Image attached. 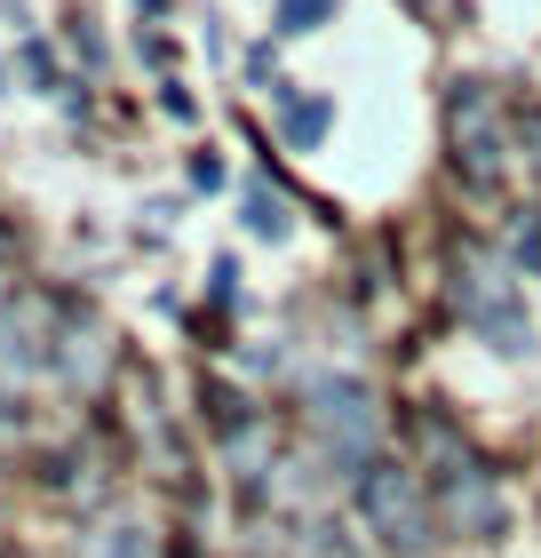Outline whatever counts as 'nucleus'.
<instances>
[{
	"mask_svg": "<svg viewBox=\"0 0 541 558\" xmlns=\"http://www.w3.org/2000/svg\"><path fill=\"white\" fill-rule=\"evenodd\" d=\"M462 319L485 351L502 360H533V303H526V279H509L502 264H470L462 271Z\"/></svg>",
	"mask_w": 541,
	"mask_h": 558,
	"instance_id": "obj_1",
	"label": "nucleus"
},
{
	"mask_svg": "<svg viewBox=\"0 0 541 558\" xmlns=\"http://www.w3.org/2000/svg\"><path fill=\"white\" fill-rule=\"evenodd\" d=\"M358 502H367V519L382 526V543H406V550L422 543V511H415V495H406V478H398V471H367Z\"/></svg>",
	"mask_w": 541,
	"mask_h": 558,
	"instance_id": "obj_2",
	"label": "nucleus"
},
{
	"mask_svg": "<svg viewBox=\"0 0 541 558\" xmlns=\"http://www.w3.org/2000/svg\"><path fill=\"white\" fill-rule=\"evenodd\" d=\"M271 105H279V136H287L295 151H319V144H327V129H334V96H295L287 81H279Z\"/></svg>",
	"mask_w": 541,
	"mask_h": 558,
	"instance_id": "obj_3",
	"label": "nucleus"
},
{
	"mask_svg": "<svg viewBox=\"0 0 541 558\" xmlns=\"http://www.w3.org/2000/svg\"><path fill=\"white\" fill-rule=\"evenodd\" d=\"M319 423H327V439H334V430H343V454H358V447H367L374 439V408H367V391H358V384H343V391H319Z\"/></svg>",
	"mask_w": 541,
	"mask_h": 558,
	"instance_id": "obj_4",
	"label": "nucleus"
},
{
	"mask_svg": "<svg viewBox=\"0 0 541 558\" xmlns=\"http://www.w3.org/2000/svg\"><path fill=\"white\" fill-rule=\"evenodd\" d=\"M239 223H247V240H271V247L295 240V208H287V192H271V184L239 192Z\"/></svg>",
	"mask_w": 541,
	"mask_h": 558,
	"instance_id": "obj_5",
	"label": "nucleus"
},
{
	"mask_svg": "<svg viewBox=\"0 0 541 558\" xmlns=\"http://www.w3.org/2000/svg\"><path fill=\"white\" fill-rule=\"evenodd\" d=\"M334 9H343V0H279L271 24H279V40H311V33L334 24Z\"/></svg>",
	"mask_w": 541,
	"mask_h": 558,
	"instance_id": "obj_6",
	"label": "nucleus"
},
{
	"mask_svg": "<svg viewBox=\"0 0 541 558\" xmlns=\"http://www.w3.org/2000/svg\"><path fill=\"white\" fill-rule=\"evenodd\" d=\"M192 184H199V192H223V184H231V160H223L216 144H199V151H192Z\"/></svg>",
	"mask_w": 541,
	"mask_h": 558,
	"instance_id": "obj_7",
	"label": "nucleus"
},
{
	"mask_svg": "<svg viewBox=\"0 0 541 558\" xmlns=\"http://www.w3.org/2000/svg\"><path fill=\"white\" fill-rule=\"evenodd\" d=\"M64 40L81 48L88 64H104V40H96V16H88V9H72V16H64Z\"/></svg>",
	"mask_w": 541,
	"mask_h": 558,
	"instance_id": "obj_8",
	"label": "nucleus"
},
{
	"mask_svg": "<svg viewBox=\"0 0 541 558\" xmlns=\"http://www.w3.org/2000/svg\"><path fill=\"white\" fill-rule=\"evenodd\" d=\"M24 81H33V96L57 88V64H48V48H40V40H24Z\"/></svg>",
	"mask_w": 541,
	"mask_h": 558,
	"instance_id": "obj_9",
	"label": "nucleus"
},
{
	"mask_svg": "<svg viewBox=\"0 0 541 558\" xmlns=\"http://www.w3.org/2000/svg\"><path fill=\"white\" fill-rule=\"evenodd\" d=\"M160 112H168V120H192V112H199V105H192V88H184V81H175V72H168V81H160Z\"/></svg>",
	"mask_w": 541,
	"mask_h": 558,
	"instance_id": "obj_10",
	"label": "nucleus"
},
{
	"mask_svg": "<svg viewBox=\"0 0 541 558\" xmlns=\"http://www.w3.org/2000/svg\"><path fill=\"white\" fill-rule=\"evenodd\" d=\"M199 40H208V57H223V48H231V33H223V16H216V9L199 16Z\"/></svg>",
	"mask_w": 541,
	"mask_h": 558,
	"instance_id": "obj_11",
	"label": "nucleus"
}]
</instances>
